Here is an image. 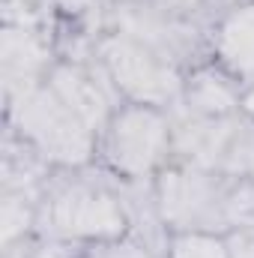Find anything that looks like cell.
I'll return each mask as SVG.
<instances>
[{"label":"cell","mask_w":254,"mask_h":258,"mask_svg":"<svg viewBox=\"0 0 254 258\" xmlns=\"http://www.w3.org/2000/svg\"><path fill=\"white\" fill-rule=\"evenodd\" d=\"M132 234L126 198L120 183L90 168L78 171H54L36 204V237L57 240L72 246L108 243Z\"/></svg>","instance_id":"cell-1"},{"label":"cell","mask_w":254,"mask_h":258,"mask_svg":"<svg viewBox=\"0 0 254 258\" xmlns=\"http://www.w3.org/2000/svg\"><path fill=\"white\" fill-rule=\"evenodd\" d=\"M230 177L171 159L153 180L156 213L168 234L174 231H215L227 234L224 201L230 189Z\"/></svg>","instance_id":"cell-4"},{"label":"cell","mask_w":254,"mask_h":258,"mask_svg":"<svg viewBox=\"0 0 254 258\" xmlns=\"http://www.w3.org/2000/svg\"><path fill=\"white\" fill-rule=\"evenodd\" d=\"M36 204H39V195L24 192V189H3V198H0L3 249L36 237Z\"/></svg>","instance_id":"cell-12"},{"label":"cell","mask_w":254,"mask_h":258,"mask_svg":"<svg viewBox=\"0 0 254 258\" xmlns=\"http://www.w3.org/2000/svg\"><path fill=\"white\" fill-rule=\"evenodd\" d=\"M168 114H171V135H174V159L221 174L227 144L236 132L242 111L233 117H200L177 102L168 108Z\"/></svg>","instance_id":"cell-9"},{"label":"cell","mask_w":254,"mask_h":258,"mask_svg":"<svg viewBox=\"0 0 254 258\" xmlns=\"http://www.w3.org/2000/svg\"><path fill=\"white\" fill-rule=\"evenodd\" d=\"M254 171V120H248L245 114H239L236 132L227 144L224 162H221V174L230 180H242L251 177Z\"/></svg>","instance_id":"cell-14"},{"label":"cell","mask_w":254,"mask_h":258,"mask_svg":"<svg viewBox=\"0 0 254 258\" xmlns=\"http://www.w3.org/2000/svg\"><path fill=\"white\" fill-rule=\"evenodd\" d=\"M209 57L224 66L242 87H254V0L212 18Z\"/></svg>","instance_id":"cell-10"},{"label":"cell","mask_w":254,"mask_h":258,"mask_svg":"<svg viewBox=\"0 0 254 258\" xmlns=\"http://www.w3.org/2000/svg\"><path fill=\"white\" fill-rule=\"evenodd\" d=\"M162 258H233L230 237L215 231H174Z\"/></svg>","instance_id":"cell-13"},{"label":"cell","mask_w":254,"mask_h":258,"mask_svg":"<svg viewBox=\"0 0 254 258\" xmlns=\"http://www.w3.org/2000/svg\"><path fill=\"white\" fill-rule=\"evenodd\" d=\"M251 180H254V171H251Z\"/></svg>","instance_id":"cell-19"},{"label":"cell","mask_w":254,"mask_h":258,"mask_svg":"<svg viewBox=\"0 0 254 258\" xmlns=\"http://www.w3.org/2000/svg\"><path fill=\"white\" fill-rule=\"evenodd\" d=\"M242 114L254 120V87H245V93H242Z\"/></svg>","instance_id":"cell-18"},{"label":"cell","mask_w":254,"mask_h":258,"mask_svg":"<svg viewBox=\"0 0 254 258\" xmlns=\"http://www.w3.org/2000/svg\"><path fill=\"white\" fill-rule=\"evenodd\" d=\"M48 87L63 99L66 105L81 117V123L102 135L111 114L123 105L108 72L96 60V54L90 60H66L60 57L48 72Z\"/></svg>","instance_id":"cell-8"},{"label":"cell","mask_w":254,"mask_h":258,"mask_svg":"<svg viewBox=\"0 0 254 258\" xmlns=\"http://www.w3.org/2000/svg\"><path fill=\"white\" fill-rule=\"evenodd\" d=\"M78 258H156V252L135 234H126L120 240H108V243H93V246H81Z\"/></svg>","instance_id":"cell-15"},{"label":"cell","mask_w":254,"mask_h":258,"mask_svg":"<svg viewBox=\"0 0 254 258\" xmlns=\"http://www.w3.org/2000/svg\"><path fill=\"white\" fill-rule=\"evenodd\" d=\"M174 159L168 108L123 102L99 135V165L120 183H153Z\"/></svg>","instance_id":"cell-3"},{"label":"cell","mask_w":254,"mask_h":258,"mask_svg":"<svg viewBox=\"0 0 254 258\" xmlns=\"http://www.w3.org/2000/svg\"><path fill=\"white\" fill-rule=\"evenodd\" d=\"M60 60L54 39L45 33L36 12H24L21 18L6 15L0 36V78H3V102L18 96L21 90L42 84L51 66Z\"/></svg>","instance_id":"cell-7"},{"label":"cell","mask_w":254,"mask_h":258,"mask_svg":"<svg viewBox=\"0 0 254 258\" xmlns=\"http://www.w3.org/2000/svg\"><path fill=\"white\" fill-rule=\"evenodd\" d=\"M209 27L212 18H186L156 9L141 0H108L105 30H117L144 48L156 51L168 63L189 72L191 66L209 60Z\"/></svg>","instance_id":"cell-5"},{"label":"cell","mask_w":254,"mask_h":258,"mask_svg":"<svg viewBox=\"0 0 254 258\" xmlns=\"http://www.w3.org/2000/svg\"><path fill=\"white\" fill-rule=\"evenodd\" d=\"M105 3H108V0H105Z\"/></svg>","instance_id":"cell-20"},{"label":"cell","mask_w":254,"mask_h":258,"mask_svg":"<svg viewBox=\"0 0 254 258\" xmlns=\"http://www.w3.org/2000/svg\"><path fill=\"white\" fill-rule=\"evenodd\" d=\"M141 3H150L156 9H165V12H174V15H186V18H212L203 9V0H141Z\"/></svg>","instance_id":"cell-16"},{"label":"cell","mask_w":254,"mask_h":258,"mask_svg":"<svg viewBox=\"0 0 254 258\" xmlns=\"http://www.w3.org/2000/svg\"><path fill=\"white\" fill-rule=\"evenodd\" d=\"M239 3H248V0H203V9L215 18V15H221V12H227V9H233Z\"/></svg>","instance_id":"cell-17"},{"label":"cell","mask_w":254,"mask_h":258,"mask_svg":"<svg viewBox=\"0 0 254 258\" xmlns=\"http://www.w3.org/2000/svg\"><path fill=\"white\" fill-rule=\"evenodd\" d=\"M242 93L245 87L209 57L186 72L180 105L200 117H233L242 111Z\"/></svg>","instance_id":"cell-11"},{"label":"cell","mask_w":254,"mask_h":258,"mask_svg":"<svg viewBox=\"0 0 254 258\" xmlns=\"http://www.w3.org/2000/svg\"><path fill=\"white\" fill-rule=\"evenodd\" d=\"M96 60L108 72L120 102L171 108L183 96L186 72L117 30L99 33Z\"/></svg>","instance_id":"cell-6"},{"label":"cell","mask_w":254,"mask_h":258,"mask_svg":"<svg viewBox=\"0 0 254 258\" xmlns=\"http://www.w3.org/2000/svg\"><path fill=\"white\" fill-rule=\"evenodd\" d=\"M6 132L24 141L54 171L90 168L99 159V135L48 87V81L21 90L3 102Z\"/></svg>","instance_id":"cell-2"}]
</instances>
